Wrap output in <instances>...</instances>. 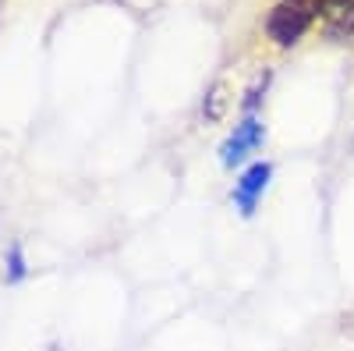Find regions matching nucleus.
Returning <instances> with one entry per match:
<instances>
[{
	"label": "nucleus",
	"mask_w": 354,
	"mask_h": 351,
	"mask_svg": "<svg viewBox=\"0 0 354 351\" xmlns=\"http://www.w3.org/2000/svg\"><path fill=\"white\" fill-rule=\"evenodd\" d=\"M315 15H319L315 0H283V4L273 8L266 28H270V36H273L280 46H294V43H298L308 28H312Z\"/></svg>",
	"instance_id": "obj_1"
},
{
	"label": "nucleus",
	"mask_w": 354,
	"mask_h": 351,
	"mask_svg": "<svg viewBox=\"0 0 354 351\" xmlns=\"http://www.w3.org/2000/svg\"><path fill=\"white\" fill-rule=\"evenodd\" d=\"M262 138H266V128H262V121L259 117H245V121L234 128V135L220 145V160H223V167H238V163H245L259 145H262Z\"/></svg>",
	"instance_id": "obj_2"
},
{
	"label": "nucleus",
	"mask_w": 354,
	"mask_h": 351,
	"mask_svg": "<svg viewBox=\"0 0 354 351\" xmlns=\"http://www.w3.org/2000/svg\"><path fill=\"white\" fill-rule=\"evenodd\" d=\"M270 178H273V167L266 163V160H259V163L245 167V174H241L238 181H234V206H238L245 217L255 213L262 192L270 188Z\"/></svg>",
	"instance_id": "obj_3"
},
{
	"label": "nucleus",
	"mask_w": 354,
	"mask_h": 351,
	"mask_svg": "<svg viewBox=\"0 0 354 351\" xmlns=\"http://www.w3.org/2000/svg\"><path fill=\"white\" fill-rule=\"evenodd\" d=\"M315 4L333 36H344L354 28V0H315Z\"/></svg>",
	"instance_id": "obj_4"
},
{
	"label": "nucleus",
	"mask_w": 354,
	"mask_h": 351,
	"mask_svg": "<svg viewBox=\"0 0 354 351\" xmlns=\"http://www.w3.org/2000/svg\"><path fill=\"white\" fill-rule=\"evenodd\" d=\"M21 277H25V255H21L18 245H11V252H8V280L15 284V280H21Z\"/></svg>",
	"instance_id": "obj_5"
}]
</instances>
